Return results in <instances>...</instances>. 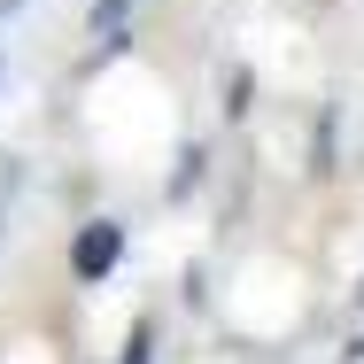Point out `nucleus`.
Here are the masks:
<instances>
[{"label": "nucleus", "mask_w": 364, "mask_h": 364, "mask_svg": "<svg viewBox=\"0 0 364 364\" xmlns=\"http://www.w3.org/2000/svg\"><path fill=\"white\" fill-rule=\"evenodd\" d=\"M117 256H124V225H109V218L77 225V240H70V272L77 279H109Z\"/></svg>", "instance_id": "nucleus-1"}, {"label": "nucleus", "mask_w": 364, "mask_h": 364, "mask_svg": "<svg viewBox=\"0 0 364 364\" xmlns=\"http://www.w3.org/2000/svg\"><path fill=\"white\" fill-rule=\"evenodd\" d=\"M93 31L117 39V31H124V0H93Z\"/></svg>", "instance_id": "nucleus-2"}]
</instances>
